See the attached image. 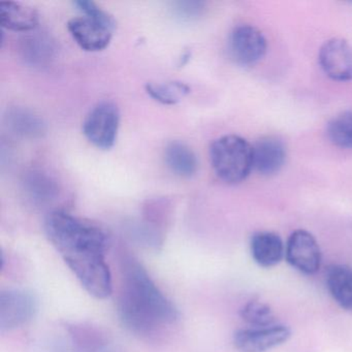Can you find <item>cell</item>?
<instances>
[{
	"mask_svg": "<svg viewBox=\"0 0 352 352\" xmlns=\"http://www.w3.org/2000/svg\"><path fill=\"white\" fill-rule=\"evenodd\" d=\"M45 232L88 294L100 300L111 296L112 275L106 263L109 239L102 228L67 212L54 211L45 219Z\"/></svg>",
	"mask_w": 352,
	"mask_h": 352,
	"instance_id": "6da1fadb",
	"label": "cell"
},
{
	"mask_svg": "<svg viewBox=\"0 0 352 352\" xmlns=\"http://www.w3.org/2000/svg\"><path fill=\"white\" fill-rule=\"evenodd\" d=\"M119 314L123 323L133 331L151 333L176 322L179 312L137 263L124 269Z\"/></svg>",
	"mask_w": 352,
	"mask_h": 352,
	"instance_id": "7a4b0ae2",
	"label": "cell"
},
{
	"mask_svg": "<svg viewBox=\"0 0 352 352\" xmlns=\"http://www.w3.org/2000/svg\"><path fill=\"white\" fill-rule=\"evenodd\" d=\"M210 160L214 172L222 181L238 184L253 168V146L240 135H223L212 143Z\"/></svg>",
	"mask_w": 352,
	"mask_h": 352,
	"instance_id": "3957f363",
	"label": "cell"
},
{
	"mask_svg": "<svg viewBox=\"0 0 352 352\" xmlns=\"http://www.w3.org/2000/svg\"><path fill=\"white\" fill-rule=\"evenodd\" d=\"M120 125V112L118 107L111 102L96 104L83 123V133L86 139L102 150L114 146Z\"/></svg>",
	"mask_w": 352,
	"mask_h": 352,
	"instance_id": "277c9868",
	"label": "cell"
},
{
	"mask_svg": "<svg viewBox=\"0 0 352 352\" xmlns=\"http://www.w3.org/2000/svg\"><path fill=\"white\" fill-rule=\"evenodd\" d=\"M38 311V300L32 292L7 289L0 294V329L11 331L32 320Z\"/></svg>",
	"mask_w": 352,
	"mask_h": 352,
	"instance_id": "5b68a950",
	"label": "cell"
},
{
	"mask_svg": "<svg viewBox=\"0 0 352 352\" xmlns=\"http://www.w3.org/2000/svg\"><path fill=\"white\" fill-rule=\"evenodd\" d=\"M267 40L254 26L239 25L230 32L228 51L234 63L243 67L256 65L267 53Z\"/></svg>",
	"mask_w": 352,
	"mask_h": 352,
	"instance_id": "8992f818",
	"label": "cell"
},
{
	"mask_svg": "<svg viewBox=\"0 0 352 352\" xmlns=\"http://www.w3.org/2000/svg\"><path fill=\"white\" fill-rule=\"evenodd\" d=\"M287 263L300 273L313 275L321 265V250L316 239L305 230H294L285 247Z\"/></svg>",
	"mask_w": 352,
	"mask_h": 352,
	"instance_id": "52a82bcc",
	"label": "cell"
},
{
	"mask_svg": "<svg viewBox=\"0 0 352 352\" xmlns=\"http://www.w3.org/2000/svg\"><path fill=\"white\" fill-rule=\"evenodd\" d=\"M292 331L282 324L239 329L234 335V344L241 352H267L288 341Z\"/></svg>",
	"mask_w": 352,
	"mask_h": 352,
	"instance_id": "ba28073f",
	"label": "cell"
},
{
	"mask_svg": "<svg viewBox=\"0 0 352 352\" xmlns=\"http://www.w3.org/2000/svg\"><path fill=\"white\" fill-rule=\"evenodd\" d=\"M319 65L327 77L338 82L352 81V45L343 38H331L321 46Z\"/></svg>",
	"mask_w": 352,
	"mask_h": 352,
	"instance_id": "9c48e42d",
	"label": "cell"
},
{
	"mask_svg": "<svg viewBox=\"0 0 352 352\" xmlns=\"http://www.w3.org/2000/svg\"><path fill=\"white\" fill-rule=\"evenodd\" d=\"M67 30L83 50L98 52L104 50L112 40L114 28L96 21L87 16L73 18L67 23Z\"/></svg>",
	"mask_w": 352,
	"mask_h": 352,
	"instance_id": "30bf717a",
	"label": "cell"
},
{
	"mask_svg": "<svg viewBox=\"0 0 352 352\" xmlns=\"http://www.w3.org/2000/svg\"><path fill=\"white\" fill-rule=\"evenodd\" d=\"M286 147L277 137H265L253 145V168L265 176L281 170L285 164Z\"/></svg>",
	"mask_w": 352,
	"mask_h": 352,
	"instance_id": "8fae6325",
	"label": "cell"
},
{
	"mask_svg": "<svg viewBox=\"0 0 352 352\" xmlns=\"http://www.w3.org/2000/svg\"><path fill=\"white\" fill-rule=\"evenodd\" d=\"M253 259L263 267H273L281 263L285 255L283 241L275 232H258L250 241Z\"/></svg>",
	"mask_w": 352,
	"mask_h": 352,
	"instance_id": "7c38bea8",
	"label": "cell"
},
{
	"mask_svg": "<svg viewBox=\"0 0 352 352\" xmlns=\"http://www.w3.org/2000/svg\"><path fill=\"white\" fill-rule=\"evenodd\" d=\"M0 23L12 32H32L40 23L38 11L15 1H0Z\"/></svg>",
	"mask_w": 352,
	"mask_h": 352,
	"instance_id": "4fadbf2b",
	"label": "cell"
},
{
	"mask_svg": "<svg viewBox=\"0 0 352 352\" xmlns=\"http://www.w3.org/2000/svg\"><path fill=\"white\" fill-rule=\"evenodd\" d=\"M325 283L329 294L345 310H352V269L347 265H333L325 272Z\"/></svg>",
	"mask_w": 352,
	"mask_h": 352,
	"instance_id": "5bb4252c",
	"label": "cell"
},
{
	"mask_svg": "<svg viewBox=\"0 0 352 352\" xmlns=\"http://www.w3.org/2000/svg\"><path fill=\"white\" fill-rule=\"evenodd\" d=\"M164 160L168 168L177 176L190 178L199 168L197 155L182 142H170L164 150Z\"/></svg>",
	"mask_w": 352,
	"mask_h": 352,
	"instance_id": "9a60e30c",
	"label": "cell"
},
{
	"mask_svg": "<svg viewBox=\"0 0 352 352\" xmlns=\"http://www.w3.org/2000/svg\"><path fill=\"white\" fill-rule=\"evenodd\" d=\"M146 91L156 102L166 106H173L182 102L190 94L191 90L184 82L168 81L147 84Z\"/></svg>",
	"mask_w": 352,
	"mask_h": 352,
	"instance_id": "2e32d148",
	"label": "cell"
},
{
	"mask_svg": "<svg viewBox=\"0 0 352 352\" xmlns=\"http://www.w3.org/2000/svg\"><path fill=\"white\" fill-rule=\"evenodd\" d=\"M327 137L338 147L352 149V111L333 117L327 127Z\"/></svg>",
	"mask_w": 352,
	"mask_h": 352,
	"instance_id": "e0dca14e",
	"label": "cell"
},
{
	"mask_svg": "<svg viewBox=\"0 0 352 352\" xmlns=\"http://www.w3.org/2000/svg\"><path fill=\"white\" fill-rule=\"evenodd\" d=\"M240 316L253 327L275 324L276 317L269 305L259 300H250L240 310Z\"/></svg>",
	"mask_w": 352,
	"mask_h": 352,
	"instance_id": "ac0fdd59",
	"label": "cell"
},
{
	"mask_svg": "<svg viewBox=\"0 0 352 352\" xmlns=\"http://www.w3.org/2000/svg\"><path fill=\"white\" fill-rule=\"evenodd\" d=\"M9 123L20 135L36 137L44 133V123L38 117L26 110H17L9 115Z\"/></svg>",
	"mask_w": 352,
	"mask_h": 352,
	"instance_id": "d6986e66",
	"label": "cell"
},
{
	"mask_svg": "<svg viewBox=\"0 0 352 352\" xmlns=\"http://www.w3.org/2000/svg\"><path fill=\"white\" fill-rule=\"evenodd\" d=\"M74 5L84 14V16H87V17L92 18L96 21L102 22V23L107 24L110 28L116 30V21H115L114 17L110 15L108 12L100 9L94 1L78 0Z\"/></svg>",
	"mask_w": 352,
	"mask_h": 352,
	"instance_id": "ffe728a7",
	"label": "cell"
},
{
	"mask_svg": "<svg viewBox=\"0 0 352 352\" xmlns=\"http://www.w3.org/2000/svg\"><path fill=\"white\" fill-rule=\"evenodd\" d=\"M28 46L24 48V52L28 54L26 58L34 63H43L51 56L52 47L49 44L48 40L45 38H34L28 41Z\"/></svg>",
	"mask_w": 352,
	"mask_h": 352,
	"instance_id": "44dd1931",
	"label": "cell"
},
{
	"mask_svg": "<svg viewBox=\"0 0 352 352\" xmlns=\"http://www.w3.org/2000/svg\"><path fill=\"white\" fill-rule=\"evenodd\" d=\"M205 3L201 1H179L174 3V13L182 20L197 19L203 14Z\"/></svg>",
	"mask_w": 352,
	"mask_h": 352,
	"instance_id": "7402d4cb",
	"label": "cell"
}]
</instances>
